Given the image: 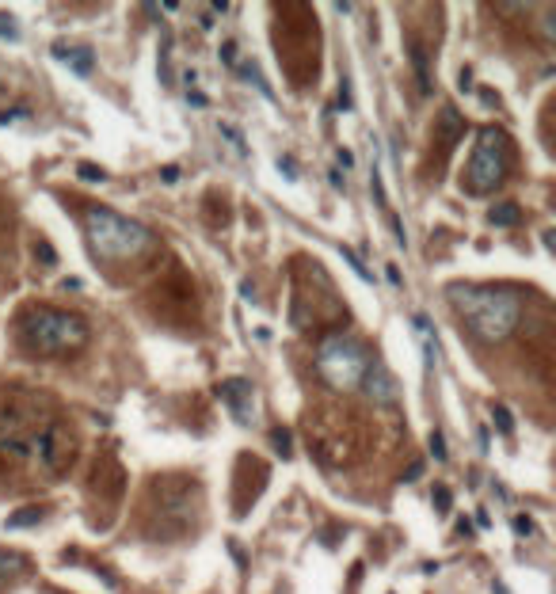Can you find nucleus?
<instances>
[{"mask_svg": "<svg viewBox=\"0 0 556 594\" xmlns=\"http://www.w3.org/2000/svg\"><path fill=\"white\" fill-rule=\"evenodd\" d=\"M149 503L160 522H168V533H183L199 511V484L187 476H156L149 488Z\"/></svg>", "mask_w": 556, "mask_h": 594, "instance_id": "nucleus-5", "label": "nucleus"}, {"mask_svg": "<svg viewBox=\"0 0 556 594\" xmlns=\"http://www.w3.org/2000/svg\"><path fill=\"white\" fill-rule=\"evenodd\" d=\"M0 92H4V77H0Z\"/></svg>", "mask_w": 556, "mask_h": 594, "instance_id": "nucleus-43", "label": "nucleus"}, {"mask_svg": "<svg viewBox=\"0 0 556 594\" xmlns=\"http://www.w3.org/2000/svg\"><path fill=\"white\" fill-rule=\"evenodd\" d=\"M84 229H88V240L96 248V256L103 259H137L141 252H149L153 244V233L145 229L141 221H130L122 214L107 210V206H88L84 210Z\"/></svg>", "mask_w": 556, "mask_h": 594, "instance_id": "nucleus-3", "label": "nucleus"}, {"mask_svg": "<svg viewBox=\"0 0 556 594\" xmlns=\"http://www.w3.org/2000/svg\"><path fill=\"white\" fill-rule=\"evenodd\" d=\"M366 366H370L366 347L358 343L354 335L339 332V328H332V332L316 343V377L328 385V389H335V392L358 389Z\"/></svg>", "mask_w": 556, "mask_h": 594, "instance_id": "nucleus-4", "label": "nucleus"}, {"mask_svg": "<svg viewBox=\"0 0 556 594\" xmlns=\"http://www.w3.org/2000/svg\"><path fill=\"white\" fill-rule=\"evenodd\" d=\"M240 297L244 301H256V282H252V278H240Z\"/></svg>", "mask_w": 556, "mask_h": 594, "instance_id": "nucleus-32", "label": "nucleus"}, {"mask_svg": "<svg viewBox=\"0 0 556 594\" xmlns=\"http://www.w3.org/2000/svg\"><path fill=\"white\" fill-rule=\"evenodd\" d=\"M328 183H332L335 191H343V172H339V168H332V172H328Z\"/></svg>", "mask_w": 556, "mask_h": 594, "instance_id": "nucleus-38", "label": "nucleus"}, {"mask_svg": "<svg viewBox=\"0 0 556 594\" xmlns=\"http://www.w3.org/2000/svg\"><path fill=\"white\" fill-rule=\"evenodd\" d=\"M233 73H240V77L248 80V84H252V88L259 92L263 99H275V92H271V84L263 80V73H259V69H256V65H252V61H237V69H233Z\"/></svg>", "mask_w": 556, "mask_h": 594, "instance_id": "nucleus-15", "label": "nucleus"}, {"mask_svg": "<svg viewBox=\"0 0 556 594\" xmlns=\"http://www.w3.org/2000/svg\"><path fill=\"white\" fill-rule=\"evenodd\" d=\"M31 118V111L27 107H8V111H0V126H12V122H27Z\"/></svg>", "mask_w": 556, "mask_h": 594, "instance_id": "nucleus-24", "label": "nucleus"}, {"mask_svg": "<svg viewBox=\"0 0 556 594\" xmlns=\"http://www.w3.org/2000/svg\"><path fill=\"white\" fill-rule=\"evenodd\" d=\"M77 175L84 179V183H103V179H107V172H103L99 164H88V160H84V164H77Z\"/></svg>", "mask_w": 556, "mask_h": 594, "instance_id": "nucleus-21", "label": "nucleus"}, {"mask_svg": "<svg viewBox=\"0 0 556 594\" xmlns=\"http://www.w3.org/2000/svg\"><path fill=\"white\" fill-rule=\"evenodd\" d=\"M218 130H221V137H229V141H233V149H237V153H240V156H244V153H248V141H244V134H240V130H237V126H229V122H221V126H218Z\"/></svg>", "mask_w": 556, "mask_h": 594, "instance_id": "nucleus-20", "label": "nucleus"}, {"mask_svg": "<svg viewBox=\"0 0 556 594\" xmlns=\"http://www.w3.org/2000/svg\"><path fill=\"white\" fill-rule=\"evenodd\" d=\"M187 99H191L194 107H206V96H202V92H187Z\"/></svg>", "mask_w": 556, "mask_h": 594, "instance_id": "nucleus-41", "label": "nucleus"}, {"mask_svg": "<svg viewBox=\"0 0 556 594\" xmlns=\"http://www.w3.org/2000/svg\"><path fill=\"white\" fill-rule=\"evenodd\" d=\"M271 446H275L282 457H294V435H290L286 427H275V431H271Z\"/></svg>", "mask_w": 556, "mask_h": 594, "instance_id": "nucleus-18", "label": "nucleus"}, {"mask_svg": "<svg viewBox=\"0 0 556 594\" xmlns=\"http://www.w3.org/2000/svg\"><path fill=\"white\" fill-rule=\"evenodd\" d=\"M362 385H366V396L373 400V408H397L400 404V389H397V377L389 373V366L381 358H370L362 373Z\"/></svg>", "mask_w": 556, "mask_h": 594, "instance_id": "nucleus-8", "label": "nucleus"}, {"mask_svg": "<svg viewBox=\"0 0 556 594\" xmlns=\"http://www.w3.org/2000/svg\"><path fill=\"white\" fill-rule=\"evenodd\" d=\"M419 476H423V461H412V465L404 469V480L412 484V480H419Z\"/></svg>", "mask_w": 556, "mask_h": 594, "instance_id": "nucleus-34", "label": "nucleus"}, {"mask_svg": "<svg viewBox=\"0 0 556 594\" xmlns=\"http://www.w3.org/2000/svg\"><path fill=\"white\" fill-rule=\"evenodd\" d=\"M507 175V137L495 126H484L476 137V149L465 168V191L469 194H492Z\"/></svg>", "mask_w": 556, "mask_h": 594, "instance_id": "nucleus-6", "label": "nucleus"}, {"mask_svg": "<svg viewBox=\"0 0 556 594\" xmlns=\"http://www.w3.org/2000/svg\"><path fill=\"white\" fill-rule=\"evenodd\" d=\"M492 419H495V431H499V435H507V438L514 435V416L503 408V404H492Z\"/></svg>", "mask_w": 556, "mask_h": 594, "instance_id": "nucleus-19", "label": "nucleus"}, {"mask_svg": "<svg viewBox=\"0 0 556 594\" xmlns=\"http://www.w3.org/2000/svg\"><path fill=\"white\" fill-rule=\"evenodd\" d=\"M450 305L465 316V324L473 328V335L488 339V343H499L518 328L522 320V297L514 290H495V286H454L446 290Z\"/></svg>", "mask_w": 556, "mask_h": 594, "instance_id": "nucleus-1", "label": "nucleus"}, {"mask_svg": "<svg viewBox=\"0 0 556 594\" xmlns=\"http://www.w3.org/2000/svg\"><path fill=\"white\" fill-rule=\"evenodd\" d=\"M160 179H164V183H179V168L175 164H164V168H160Z\"/></svg>", "mask_w": 556, "mask_h": 594, "instance_id": "nucleus-33", "label": "nucleus"}, {"mask_svg": "<svg viewBox=\"0 0 556 594\" xmlns=\"http://www.w3.org/2000/svg\"><path fill=\"white\" fill-rule=\"evenodd\" d=\"M92 480H96V488H107L111 499H122V492H126V473H122L118 457L111 454V450L96 461V476Z\"/></svg>", "mask_w": 556, "mask_h": 594, "instance_id": "nucleus-10", "label": "nucleus"}, {"mask_svg": "<svg viewBox=\"0 0 556 594\" xmlns=\"http://www.w3.org/2000/svg\"><path fill=\"white\" fill-rule=\"evenodd\" d=\"M438 141H442V153H450V149L461 141V134H465V122H461V115L454 107H442V115H438Z\"/></svg>", "mask_w": 556, "mask_h": 594, "instance_id": "nucleus-12", "label": "nucleus"}, {"mask_svg": "<svg viewBox=\"0 0 556 594\" xmlns=\"http://www.w3.org/2000/svg\"><path fill=\"white\" fill-rule=\"evenodd\" d=\"M511 526H514V533H518V537H530V533H533V518H526V514H514V522H511Z\"/></svg>", "mask_w": 556, "mask_h": 594, "instance_id": "nucleus-29", "label": "nucleus"}, {"mask_svg": "<svg viewBox=\"0 0 556 594\" xmlns=\"http://www.w3.org/2000/svg\"><path fill=\"white\" fill-rule=\"evenodd\" d=\"M16 332L31 354H69L88 343V320L54 305H27L16 320Z\"/></svg>", "mask_w": 556, "mask_h": 594, "instance_id": "nucleus-2", "label": "nucleus"}, {"mask_svg": "<svg viewBox=\"0 0 556 594\" xmlns=\"http://www.w3.org/2000/svg\"><path fill=\"white\" fill-rule=\"evenodd\" d=\"M54 58L65 61L73 73H77V77H92V69H96V58H92L88 46H80V50H69L65 42H58V46H54Z\"/></svg>", "mask_w": 556, "mask_h": 594, "instance_id": "nucleus-11", "label": "nucleus"}, {"mask_svg": "<svg viewBox=\"0 0 556 594\" xmlns=\"http://www.w3.org/2000/svg\"><path fill=\"white\" fill-rule=\"evenodd\" d=\"M389 225H393V233H397V244H400V248H408V237H404V225H400V218H389Z\"/></svg>", "mask_w": 556, "mask_h": 594, "instance_id": "nucleus-35", "label": "nucleus"}, {"mask_svg": "<svg viewBox=\"0 0 556 594\" xmlns=\"http://www.w3.org/2000/svg\"><path fill=\"white\" fill-rule=\"evenodd\" d=\"M335 160H339V164H343V168H351V164H354V156L347 153V149H339V153H335Z\"/></svg>", "mask_w": 556, "mask_h": 594, "instance_id": "nucleus-40", "label": "nucleus"}, {"mask_svg": "<svg viewBox=\"0 0 556 594\" xmlns=\"http://www.w3.org/2000/svg\"><path fill=\"white\" fill-rule=\"evenodd\" d=\"M450 503H454V495H450V488H435V507H438V511H450Z\"/></svg>", "mask_w": 556, "mask_h": 594, "instance_id": "nucleus-30", "label": "nucleus"}, {"mask_svg": "<svg viewBox=\"0 0 556 594\" xmlns=\"http://www.w3.org/2000/svg\"><path fill=\"white\" fill-rule=\"evenodd\" d=\"M339 256H343V263H347V267H351V271H354V275H358V278H362V282H373V275H370V267H366V263H362V259H358V256H354V252H351V248H347V244H339Z\"/></svg>", "mask_w": 556, "mask_h": 594, "instance_id": "nucleus-17", "label": "nucleus"}, {"mask_svg": "<svg viewBox=\"0 0 556 594\" xmlns=\"http://www.w3.org/2000/svg\"><path fill=\"white\" fill-rule=\"evenodd\" d=\"M35 256H39V259L46 263V267H58V252L50 248V240H42V237L35 240Z\"/></svg>", "mask_w": 556, "mask_h": 594, "instance_id": "nucleus-22", "label": "nucleus"}, {"mask_svg": "<svg viewBox=\"0 0 556 594\" xmlns=\"http://www.w3.org/2000/svg\"><path fill=\"white\" fill-rule=\"evenodd\" d=\"M488 221H492L495 229H511V225L522 221V210H518L514 202H499V206H492V210H488Z\"/></svg>", "mask_w": 556, "mask_h": 594, "instance_id": "nucleus-14", "label": "nucleus"}, {"mask_svg": "<svg viewBox=\"0 0 556 594\" xmlns=\"http://www.w3.org/2000/svg\"><path fill=\"white\" fill-rule=\"evenodd\" d=\"M457 88H461V92H473V73H469V69H461V77H457Z\"/></svg>", "mask_w": 556, "mask_h": 594, "instance_id": "nucleus-37", "label": "nucleus"}, {"mask_svg": "<svg viewBox=\"0 0 556 594\" xmlns=\"http://www.w3.org/2000/svg\"><path fill=\"white\" fill-rule=\"evenodd\" d=\"M35 522H42V507H23V511L4 518V530H27V526H35Z\"/></svg>", "mask_w": 556, "mask_h": 594, "instance_id": "nucleus-16", "label": "nucleus"}, {"mask_svg": "<svg viewBox=\"0 0 556 594\" xmlns=\"http://www.w3.org/2000/svg\"><path fill=\"white\" fill-rule=\"evenodd\" d=\"M0 39H8V42H20V27H16L8 16H0Z\"/></svg>", "mask_w": 556, "mask_h": 594, "instance_id": "nucleus-27", "label": "nucleus"}, {"mask_svg": "<svg viewBox=\"0 0 556 594\" xmlns=\"http://www.w3.org/2000/svg\"><path fill=\"white\" fill-rule=\"evenodd\" d=\"M495 594H507V587H503V583H495Z\"/></svg>", "mask_w": 556, "mask_h": 594, "instance_id": "nucleus-42", "label": "nucleus"}, {"mask_svg": "<svg viewBox=\"0 0 556 594\" xmlns=\"http://www.w3.org/2000/svg\"><path fill=\"white\" fill-rule=\"evenodd\" d=\"M408 58H412V69H416V80H419V92H423V96H427V92H431V73H427V46H423L419 39H412L408 42Z\"/></svg>", "mask_w": 556, "mask_h": 594, "instance_id": "nucleus-13", "label": "nucleus"}, {"mask_svg": "<svg viewBox=\"0 0 556 594\" xmlns=\"http://www.w3.org/2000/svg\"><path fill=\"white\" fill-rule=\"evenodd\" d=\"M385 275H389L393 286H404V275H400V267H397V263H389V267H385Z\"/></svg>", "mask_w": 556, "mask_h": 594, "instance_id": "nucleus-36", "label": "nucleus"}, {"mask_svg": "<svg viewBox=\"0 0 556 594\" xmlns=\"http://www.w3.org/2000/svg\"><path fill=\"white\" fill-rule=\"evenodd\" d=\"M370 187H373V198H378V206H389V198H385V183H381V172H378V164H373V172H370Z\"/></svg>", "mask_w": 556, "mask_h": 594, "instance_id": "nucleus-26", "label": "nucleus"}, {"mask_svg": "<svg viewBox=\"0 0 556 594\" xmlns=\"http://www.w3.org/2000/svg\"><path fill=\"white\" fill-rule=\"evenodd\" d=\"M23 568V556H12V552H0V579H8L12 571Z\"/></svg>", "mask_w": 556, "mask_h": 594, "instance_id": "nucleus-23", "label": "nucleus"}, {"mask_svg": "<svg viewBox=\"0 0 556 594\" xmlns=\"http://www.w3.org/2000/svg\"><path fill=\"white\" fill-rule=\"evenodd\" d=\"M427 446H431V457L435 461H446V438H442V431H431Z\"/></svg>", "mask_w": 556, "mask_h": 594, "instance_id": "nucleus-25", "label": "nucleus"}, {"mask_svg": "<svg viewBox=\"0 0 556 594\" xmlns=\"http://www.w3.org/2000/svg\"><path fill=\"white\" fill-rule=\"evenodd\" d=\"M218 400L225 404V408L233 412V419L237 423H252L256 419V404H252V381L248 377H225V381H218Z\"/></svg>", "mask_w": 556, "mask_h": 594, "instance_id": "nucleus-9", "label": "nucleus"}, {"mask_svg": "<svg viewBox=\"0 0 556 594\" xmlns=\"http://www.w3.org/2000/svg\"><path fill=\"white\" fill-rule=\"evenodd\" d=\"M278 172L286 175V179H297V164H294V156H278Z\"/></svg>", "mask_w": 556, "mask_h": 594, "instance_id": "nucleus-31", "label": "nucleus"}, {"mask_svg": "<svg viewBox=\"0 0 556 594\" xmlns=\"http://www.w3.org/2000/svg\"><path fill=\"white\" fill-rule=\"evenodd\" d=\"M31 461L46 476H65L77 461V435L61 419H46L31 435Z\"/></svg>", "mask_w": 556, "mask_h": 594, "instance_id": "nucleus-7", "label": "nucleus"}, {"mask_svg": "<svg viewBox=\"0 0 556 594\" xmlns=\"http://www.w3.org/2000/svg\"><path fill=\"white\" fill-rule=\"evenodd\" d=\"M457 533L461 537H473V522H469V518H457Z\"/></svg>", "mask_w": 556, "mask_h": 594, "instance_id": "nucleus-39", "label": "nucleus"}, {"mask_svg": "<svg viewBox=\"0 0 556 594\" xmlns=\"http://www.w3.org/2000/svg\"><path fill=\"white\" fill-rule=\"evenodd\" d=\"M221 61L229 65V69H237V61H240V58H237V42H233V39H229V42H221Z\"/></svg>", "mask_w": 556, "mask_h": 594, "instance_id": "nucleus-28", "label": "nucleus"}]
</instances>
